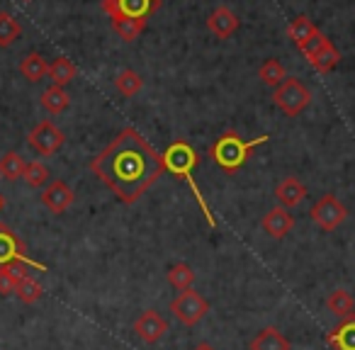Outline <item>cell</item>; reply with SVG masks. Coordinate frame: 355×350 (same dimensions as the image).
Segmentation results:
<instances>
[{
  "label": "cell",
  "instance_id": "15",
  "mask_svg": "<svg viewBox=\"0 0 355 350\" xmlns=\"http://www.w3.org/2000/svg\"><path fill=\"white\" fill-rule=\"evenodd\" d=\"M275 198H277V202H280V207H285V209L297 207V204L306 198V185L290 175V178H285V180L277 183Z\"/></svg>",
  "mask_w": 355,
  "mask_h": 350
},
{
  "label": "cell",
  "instance_id": "23",
  "mask_svg": "<svg viewBox=\"0 0 355 350\" xmlns=\"http://www.w3.org/2000/svg\"><path fill=\"white\" fill-rule=\"evenodd\" d=\"M141 85H144L141 76H139L134 69L119 71L117 78H114V88H117V93L124 95V98H134V95L141 90Z\"/></svg>",
  "mask_w": 355,
  "mask_h": 350
},
{
  "label": "cell",
  "instance_id": "4",
  "mask_svg": "<svg viewBox=\"0 0 355 350\" xmlns=\"http://www.w3.org/2000/svg\"><path fill=\"white\" fill-rule=\"evenodd\" d=\"M272 103L287 114V117H297L304 112L311 103V90L302 83L300 78H285L272 93Z\"/></svg>",
  "mask_w": 355,
  "mask_h": 350
},
{
  "label": "cell",
  "instance_id": "14",
  "mask_svg": "<svg viewBox=\"0 0 355 350\" xmlns=\"http://www.w3.org/2000/svg\"><path fill=\"white\" fill-rule=\"evenodd\" d=\"M207 27L212 30V35L219 37V40H229V37L239 30V17L234 15L227 6H219L217 10L207 17Z\"/></svg>",
  "mask_w": 355,
  "mask_h": 350
},
{
  "label": "cell",
  "instance_id": "16",
  "mask_svg": "<svg viewBox=\"0 0 355 350\" xmlns=\"http://www.w3.org/2000/svg\"><path fill=\"white\" fill-rule=\"evenodd\" d=\"M251 350H292V345L280 331L268 326L258 331V335L251 340Z\"/></svg>",
  "mask_w": 355,
  "mask_h": 350
},
{
  "label": "cell",
  "instance_id": "17",
  "mask_svg": "<svg viewBox=\"0 0 355 350\" xmlns=\"http://www.w3.org/2000/svg\"><path fill=\"white\" fill-rule=\"evenodd\" d=\"M306 61H309L311 69L319 71V73H329V71L340 61V54H338V49L331 44V40H326L324 44H321V49L316 51L314 56H309Z\"/></svg>",
  "mask_w": 355,
  "mask_h": 350
},
{
  "label": "cell",
  "instance_id": "34",
  "mask_svg": "<svg viewBox=\"0 0 355 350\" xmlns=\"http://www.w3.org/2000/svg\"><path fill=\"white\" fill-rule=\"evenodd\" d=\"M0 207H3V198H0Z\"/></svg>",
  "mask_w": 355,
  "mask_h": 350
},
{
  "label": "cell",
  "instance_id": "21",
  "mask_svg": "<svg viewBox=\"0 0 355 350\" xmlns=\"http://www.w3.org/2000/svg\"><path fill=\"white\" fill-rule=\"evenodd\" d=\"M69 105H71L69 93H66L64 88H59V85H51V88H46L44 93H42V107H44L46 112L61 114L64 110H69Z\"/></svg>",
  "mask_w": 355,
  "mask_h": 350
},
{
  "label": "cell",
  "instance_id": "12",
  "mask_svg": "<svg viewBox=\"0 0 355 350\" xmlns=\"http://www.w3.org/2000/svg\"><path fill=\"white\" fill-rule=\"evenodd\" d=\"M292 227H295V219H292V214L287 212L285 207H272L270 212L263 217V229H266V234L270 238H285L287 234L292 231Z\"/></svg>",
  "mask_w": 355,
  "mask_h": 350
},
{
  "label": "cell",
  "instance_id": "29",
  "mask_svg": "<svg viewBox=\"0 0 355 350\" xmlns=\"http://www.w3.org/2000/svg\"><path fill=\"white\" fill-rule=\"evenodd\" d=\"M49 168L44 166V163L40 161H32L25 166V173H22V178H25V183L30 185V188H42V185L49 183Z\"/></svg>",
  "mask_w": 355,
  "mask_h": 350
},
{
  "label": "cell",
  "instance_id": "6",
  "mask_svg": "<svg viewBox=\"0 0 355 350\" xmlns=\"http://www.w3.org/2000/svg\"><path fill=\"white\" fill-rule=\"evenodd\" d=\"M171 311L180 324L195 326L209 311V301L205 299L200 292H195L193 287H190V290H183L171 301Z\"/></svg>",
  "mask_w": 355,
  "mask_h": 350
},
{
  "label": "cell",
  "instance_id": "26",
  "mask_svg": "<svg viewBox=\"0 0 355 350\" xmlns=\"http://www.w3.org/2000/svg\"><path fill=\"white\" fill-rule=\"evenodd\" d=\"M112 30L119 35V40L137 42L139 35L146 30V20H129V17H117V20H112Z\"/></svg>",
  "mask_w": 355,
  "mask_h": 350
},
{
  "label": "cell",
  "instance_id": "2",
  "mask_svg": "<svg viewBox=\"0 0 355 350\" xmlns=\"http://www.w3.org/2000/svg\"><path fill=\"white\" fill-rule=\"evenodd\" d=\"M161 161H163V170H168L171 175H175L178 180H185V183H188L190 193H193L195 200H198V204H200V209H202L207 224L212 229L217 227V219H214V214H212V209H209L207 200H205L202 190L198 188V183H195V178H193V170H195V166H198V161H200L198 151H195L188 141L178 139V141H173L171 146L163 151Z\"/></svg>",
  "mask_w": 355,
  "mask_h": 350
},
{
  "label": "cell",
  "instance_id": "30",
  "mask_svg": "<svg viewBox=\"0 0 355 350\" xmlns=\"http://www.w3.org/2000/svg\"><path fill=\"white\" fill-rule=\"evenodd\" d=\"M15 292H17V297L25 301V304H35V301L42 299V295H44V287H42L35 277L27 275V277H22V280L17 282Z\"/></svg>",
  "mask_w": 355,
  "mask_h": 350
},
{
  "label": "cell",
  "instance_id": "32",
  "mask_svg": "<svg viewBox=\"0 0 355 350\" xmlns=\"http://www.w3.org/2000/svg\"><path fill=\"white\" fill-rule=\"evenodd\" d=\"M324 42H326V37L321 35V32H316V35L311 37L309 42H306V46H304V49H302V54H304L306 59H309V56H314L316 51L321 49V44H324Z\"/></svg>",
  "mask_w": 355,
  "mask_h": 350
},
{
  "label": "cell",
  "instance_id": "24",
  "mask_svg": "<svg viewBox=\"0 0 355 350\" xmlns=\"http://www.w3.org/2000/svg\"><path fill=\"white\" fill-rule=\"evenodd\" d=\"M25 158L15 151H8L6 156L0 158V178L12 180L15 183L17 178H22V173H25Z\"/></svg>",
  "mask_w": 355,
  "mask_h": 350
},
{
  "label": "cell",
  "instance_id": "27",
  "mask_svg": "<svg viewBox=\"0 0 355 350\" xmlns=\"http://www.w3.org/2000/svg\"><path fill=\"white\" fill-rule=\"evenodd\" d=\"M168 282H171L178 292L190 290V287H193V282H195L193 268H190L188 263H175V265L168 270Z\"/></svg>",
  "mask_w": 355,
  "mask_h": 350
},
{
  "label": "cell",
  "instance_id": "9",
  "mask_svg": "<svg viewBox=\"0 0 355 350\" xmlns=\"http://www.w3.org/2000/svg\"><path fill=\"white\" fill-rule=\"evenodd\" d=\"M64 132L49 119H42L35 129L30 132V146L35 148L40 156H54L61 146H64Z\"/></svg>",
  "mask_w": 355,
  "mask_h": 350
},
{
  "label": "cell",
  "instance_id": "13",
  "mask_svg": "<svg viewBox=\"0 0 355 350\" xmlns=\"http://www.w3.org/2000/svg\"><path fill=\"white\" fill-rule=\"evenodd\" d=\"M326 343L331 350H355V314L345 316L334 331H329Z\"/></svg>",
  "mask_w": 355,
  "mask_h": 350
},
{
  "label": "cell",
  "instance_id": "8",
  "mask_svg": "<svg viewBox=\"0 0 355 350\" xmlns=\"http://www.w3.org/2000/svg\"><path fill=\"white\" fill-rule=\"evenodd\" d=\"M10 263H25V265L37 268V270H46V265L32 261V258L27 256L25 243L17 238V234L0 224V268L10 265Z\"/></svg>",
  "mask_w": 355,
  "mask_h": 350
},
{
  "label": "cell",
  "instance_id": "10",
  "mask_svg": "<svg viewBox=\"0 0 355 350\" xmlns=\"http://www.w3.org/2000/svg\"><path fill=\"white\" fill-rule=\"evenodd\" d=\"M166 331H168V321L163 319L156 309H146L134 321V333H137L144 343H158Z\"/></svg>",
  "mask_w": 355,
  "mask_h": 350
},
{
  "label": "cell",
  "instance_id": "22",
  "mask_svg": "<svg viewBox=\"0 0 355 350\" xmlns=\"http://www.w3.org/2000/svg\"><path fill=\"white\" fill-rule=\"evenodd\" d=\"M326 306H329V311L334 316H338V319H345V316L353 314V297H350L348 290L338 287V290H334L329 295V299H326Z\"/></svg>",
  "mask_w": 355,
  "mask_h": 350
},
{
  "label": "cell",
  "instance_id": "28",
  "mask_svg": "<svg viewBox=\"0 0 355 350\" xmlns=\"http://www.w3.org/2000/svg\"><path fill=\"white\" fill-rule=\"evenodd\" d=\"M258 78H261L266 85H270V88H277V85L287 78V71H285V66H282L280 61L268 59L266 64L258 69Z\"/></svg>",
  "mask_w": 355,
  "mask_h": 350
},
{
  "label": "cell",
  "instance_id": "19",
  "mask_svg": "<svg viewBox=\"0 0 355 350\" xmlns=\"http://www.w3.org/2000/svg\"><path fill=\"white\" fill-rule=\"evenodd\" d=\"M20 73L25 76L30 83H40V80L44 78L46 73H49V64H46V59L42 54L32 51V54H27L25 59H22Z\"/></svg>",
  "mask_w": 355,
  "mask_h": 350
},
{
  "label": "cell",
  "instance_id": "25",
  "mask_svg": "<svg viewBox=\"0 0 355 350\" xmlns=\"http://www.w3.org/2000/svg\"><path fill=\"white\" fill-rule=\"evenodd\" d=\"M20 35H22L20 22H17L10 12H0V46H3V49L12 46L20 40Z\"/></svg>",
  "mask_w": 355,
  "mask_h": 350
},
{
  "label": "cell",
  "instance_id": "11",
  "mask_svg": "<svg viewBox=\"0 0 355 350\" xmlns=\"http://www.w3.org/2000/svg\"><path fill=\"white\" fill-rule=\"evenodd\" d=\"M73 200H76V193L64 180H51L44 188V193H42V204L54 214H64L66 209L73 204Z\"/></svg>",
  "mask_w": 355,
  "mask_h": 350
},
{
  "label": "cell",
  "instance_id": "18",
  "mask_svg": "<svg viewBox=\"0 0 355 350\" xmlns=\"http://www.w3.org/2000/svg\"><path fill=\"white\" fill-rule=\"evenodd\" d=\"M316 27H314V22L309 20L306 15H297L295 20L290 22V27H287V35H290V40L295 42L297 46H300V51L306 46V42L311 40V37L316 35Z\"/></svg>",
  "mask_w": 355,
  "mask_h": 350
},
{
  "label": "cell",
  "instance_id": "20",
  "mask_svg": "<svg viewBox=\"0 0 355 350\" xmlns=\"http://www.w3.org/2000/svg\"><path fill=\"white\" fill-rule=\"evenodd\" d=\"M51 78V83L59 85V88H64V85H69L71 80L76 78V66L71 59H66V56H59V59H54L49 64V73H46Z\"/></svg>",
  "mask_w": 355,
  "mask_h": 350
},
{
  "label": "cell",
  "instance_id": "1",
  "mask_svg": "<svg viewBox=\"0 0 355 350\" xmlns=\"http://www.w3.org/2000/svg\"><path fill=\"white\" fill-rule=\"evenodd\" d=\"M90 170L124 204H134L163 175V161L137 129L127 127L90 161Z\"/></svg>",
  "mask_w": 355,
  "mask_h": 350
},
{
  "label": "cell",
  "instance_id": "7",
  "mask_svg": "<svg viewBox=\"0 0 355 350\" xmlns=\"http://www.w3.org/2000/svg\"><path fill=\"white\" fill-rule=\"evenodd\" d=\"M163 0H103V10L112 20L129 17V20H146L151 12L158 10Z\"/></svg>",
  "mask_w": 355,
  "mask_h": 350
},
{
  "label": "cell",
  "instance_id": "5",
  "mask_svg": "<svg viewBox=\"0 0 355 350\" xmlns=\"http://www.w3.org/2000/svg\"><path fill=\"white\" fill-rule=\"evenodd\" d=\"M309 217L321 231H334V229H338L348 219V209H345V204L336 195H324V198H319L311 204Z\"/></svg>",
  "mask_w": 355,
  "mask_h": 350
},
{
  "label": "cell",
  "instance_id": "33",
  "mask_svg": "<svg viewBox=\"0 0 355 350\" xmlns=\"http://www.w3.org/2000/svg\"><path fill=\"white\" fill-rule=\"evenodd\" d=\"M195 350H214V348H212V345H209V343H202V345H198V348H195Z\"/></svg>",
  "mask_w": 355,
  "mask_h": 350
},
{
  "label": "cell",
  "instance_id": "31",
  "mask_svg": "<svg viewBox=\"0 0 355 350\" xmlns=\"http://www.w3.org/2000/svg\"><path fill=\"white\" fill-rule=\"evenodd\" d=\"M17 282H20V277H17L10 268H8V265L0 268V295H3V297L12 295V292H15V287H17Z\"/></svg>",
  "mask_w": 355,
  "mask_h": 350
},
{
  "label": "cell",
  "instance_id": "3",
  "mask_svg": "<svg viewBox=\"0 0 355 350\" xmlns=\"http://www.w3.org/2000/svg\"><path fill=\"white\" fill-rule=\"evenodd\" d=\"M268 141H270V137H266V134L258 137V139H253V141H246V139H241L236 132H224L222 137L212 143L209 156H212V161L217 163L222 170L236 173L246 166V161L251 158L253 148L263 146V143H268Z\"/></svg>",
  "mask_w": 355,
  "mask_h": 350
}]
</instances>
